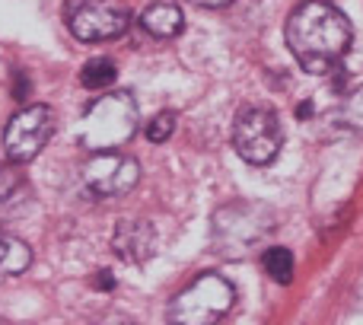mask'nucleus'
<instances>
[{
	"instance_id": "obj_16",
	"label": "nucleus",
	"mask_w": 363,
	"mask_h": 325,
	"mask_svg": "<svg viewBox=\"0 0 363 325\" xmlns=\"http://www.w3.org/2000/svg\"><path fill=\"white\" fill-rule=\"evenodd\" d=\"M16 185H19V179L13 175V169H0V201H4L6 194H13Z\"/></svg>"
},
{
	"instance_id": "obj_10",
	"label": "nucleus",
	"mask_w": 363,
	"mask_h": 325,
	"mask_svg": "<svg viewBox=\"0 0 363 325\" xmlns=\"http://www.w3.org/2000/svg\"><path fill=\"white\" fill-rule=\"evenodd\" d=\"M140 26L150 32L153 38H176L185 29V13L172 0H157L140 13Z\"/></svg>"
},
{
	"instance_id": "obj_13",
	"label": "nucleus",
	"mask_w": 363,
	"mask_h": 325,
	"mask_svg": "<svg viewBox=\"0 0 363 325\" xmlns=\"http://www.w3.org/2000/svg\"><path fill=\"white\" fill-rule=\"evenodd\" d=\"M115 77H118V70H115V64L108 61V57H93V61H86V67L80 70V83L86 89H106V87H112Z\"/></svg>"
},
{
	"instance_id": "obj_19",
	"label": "nucleus",
	"mask_w": 363,
	"mask_h": 325,
	"mask_svg": "<svg viewBox=\"0 0 363 325\" xmlns=\"http://www.w3.org/2000/svg\"><path fill=\"white\" fill-rule=\"evenodd\" d=\"M191 4H198V6H207V10H220V6L233 4V0H191Z\"/></svg>"
},
{
	"instance_id": "obj_8",
	"label": "nucleus",
	"mask_w": 363,
	"mask_h": 325,
	"mask_svg": "<svg viewBox=\"0 0 363 325\" xmlns=\"http://www.w3.org/2000/svg\"><path fill=\"white\" fill-rule=\"evenodd\" d=\"M140 182V162L121 150H99L83 166V185L93 198H118Z\"/></svg>"
},
{
	"instance_id": "obj_9",
	"label": "nucleus",
	"mask_w": 363,
	"mask_h": 325,
	"mask_svg": "<svg viewBox=\"0 0 363 325\" xmlns=\"http://www.w3.org/2000/svg\"><path fill=\"white\" fill-rule=\"evenodd\" d=\"M112 249L121 262L144 265L157 252V233L147 220H118L112 233Z\"/></svg>"
},
{
	"instance_id": "obj_1",
	"label": "nucleus",
	"mask_w": 363,
	"mask_h": 325,
	"mask_svg": "<svg viewBox=\"0 0 363 325\" xmlns=\"http://www.w3.org/2000/svg\"><path fill=\"white\" fill-rule=\"evenodd\" d=\"M287 48L306 74H332L351 51L354 29L328 0H303L287 16Z\"/></svg>"
},
{
	"instance_id": "obj_2",
	"label": "nucleus",
	"mask_w": 363,
	"mask_h": 325,
	"mask_svg": "<svg viewBox=\"0 0 363 325\" xmlns=\"http://www.w3.org/2000/svg\"><path fill=\"white\" fill-rule=\"evenodd\" d=\"M140 112L131 93H106L83 112L77 125V141L83 150H118L138 134Z\"/></svg>"
},
{
	"instance_id": "obj_4",
	"label": "nucleus",
	"mask_w": 363,
	"mask_h": 325,
	"mask_svg": "<svg viewBox=\"0 0 363 325\" xmlns=\"http://www.w3.org/2000/svg\"><path fill=\"white\" fill-rule=\"evenodd\" d=\"M233 303H236V287L217 271H204L172 297L166 319L176 325H211L223 319Z\"/></svg>"
},
{
	"instance_id": "obj_15",
	"label": "nucleus",
	"mask_w": 363,
	"mask_h": 325,
	"mask_svg": "<svg viewBox=\"0 0 363 325\" xmlns=\"http://www.w3.org/2000/svg\"><path fill=\"white\" fill-rule=\"evenodd\" d=\"M176 112H160L157 119L147 125V141H153V144H163V141L172 138V131H176Z\"/></svg>"
},
{
	"instance_id": "obj_7",
	"label": "nucleus",
	"mask_w": 363,
	"mask_h": 325,
	"mask_svg": "<svg viewBox=\"0 0 363 325\" xmlns=\"http://www.w3.org/2000/svg\"><path fill=\"white\" fill-rule=\"evenodd\" d=\"M55 134V112L48 106H26L10 119L4 131V157L13 166L35 160Z\"/></svg>"
},
{
	"instance_id": "obj_3",
	"label": "nucleus",
	"mask_w": 363,
	"mask_h": 325,
	"mask_svg": "<svg viewBox=\"0 0 363 325\" xmlns=\"http://www.w3.org/2000/svg\"><path fill=\"white\" fill-rule=\"evenodd\" d=\"M274 230V214L255 201H233L213 214V249L223 258H242Z\"/></svg>"
},
{
	"instance_id": "obj_18",
	"label": "nucleus",
	"mask_w": 363,
	"mask_h": 325,
	"mask_svg": "<svg viewBox=\"0 0 363 325\" xmlns=\"http://www.w3.org/2000/svg\"><path fill=\"white\" fill-rule=\"evenodd\" d=\"M96 287H102V290H112V287H115V281H112V271H99V277H96Z\"/></svg>"
},
{
	"instance_id": "obj_6",
	"label": "nucleus",
	"mask_w": 363,
	"mask_h": 325,
	"mask_svg": "<svg viewBox=\"0 0 363 325\" xmlns=\"http://www.w3.org/2000/svg\"><path fill=\"white\" fill-rule=\"evenodd\" d=\"M281 144H284V131L271 109L252 106L236 115V121H233V147L245 162L268 166L281 153Z\"/></svg>"
},
{
	"instance_id": "obj_5",
	"label": "nucleus",
	"mask_w": 363,
	"mask_h": 325,
	"mask_svg": "<svg viewBox=\"0 0 363 325\" xmlns=\"http://www.w3.org/2000/svg\"><path fill=\"white\" fill-rule=\"evenodd\" d=\"M64 19L80 42H108L128 32L131 13L125 0H64Z\"/></svg>"
},
{
	"instance_id": "obj_12",
	"label": "nucleus",
	"mask_w": 363,
	"mask_h": 325,
	"mask_svg": "<svg viewBox=\"0 0 363 325\" xmlns=\"http://www.w3.org/2000/svg\"><path fill=\"white\" fill-rule=\"evenodd\" d=\"M262 268H264V275L277 284L294 281V255H290V249H284V246H271V249H264Z\"/></svg>"
},
{
	"instance_id": "obj_11",
	"label": "nucleus",
	"mask_w": 363,
	"mask_h": 325,
	"mask_svg": "<svg viewBox=\"0 0 363 325\" xmlns=\"http://www.w3.org/2000/svg\"><path fill=\"white\" fill-rule=\"evenodd\" d=\"M29 265H32L29 243H23L19 236H10V233H0V284L6 277L23 275Z\"/></svg>"
},
{
	"instance_id": "obj_14",
	"label": "nucleus",
	"mask_w": 363,
	"mask_h": 325,
	"mask_svg": "<svg viewBox=\"0 0 363 325\" xmlns=\"http://www.w3.org/2000/svg\"><path fill=\"white\" fill-rule=\"evenodd\" d=\"M341 121H345L351 131L363 134V87H357L345 102H341Z\"/></svg>"
},
{
	"instance_id": "obj_17",
	"label": "nucleus",
	"mask_w": 363,
	"mask_h": 325,
	"mask_svg": "<svg viewBox=\"0 0 363 325\" xmlns=\"http://www.w3.org/2000/svg\"><path fill=\"white\" fill-rule=\"evenodd\" d=\"M26 93H29V80H26L23 70H16L13 74V99H26Z\"/></svg>"
}]
</instances>
